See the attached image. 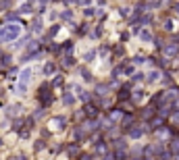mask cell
Returning a JSON list of instances; mask_svg holds the SVG:
<instances>
[{
  "label": "cell",
  "instance_id": "cell-1",
  "mask_svg": "<svg viewBox=\"0 0 179 160\" xmlns=\"http://www.w3.org/2000/svg\"><path fill=\"white\" fill-rule=\"evenodd\" d=\"M23 34V25L21 23H4L0 27V44L4 42H17Z\"/></svg>",
  "mask_w": 179,
  "mask_h": 160
},
{
  "label": "cell",
  "instance_id": "cell-2",
  "mask_svg": "<svg viewBox=\"0 0 179 160\" xmlns=\"http://www.w3.org/2000/svg\"><path fill=\"white\" fill-rule=\"evenodd\" d=\"M36 100L38 104H40V108H50L52 106V102H54V87L48 83V81H44L40 87H38V94H36Z\"/></svg>",
  "mask_w": 179,
  "mask_h": 160
},
{
  "label": "cell",
  "instance_id": "cell-3",
  "mask_svg": "<svg viewBox=\"0 0 179 160\" xmlns=\"http://www.w3.org/2000/svg\"><path fill=\"white\" fill-rule=\"evenodd\" d=\"M34 81V69L25 67L21 73H19V79H17V85H15V91L19 94V96H27V91H29V83Z\"/></svg>",
  "mask_w": 179,
  "mask_h": 160
},
{
  "label": "cell",
  "instance_id": "cell-4",
  "mask_svg": "<svg viewBox=\"0 0 179 160\" xmlns=\"http://www.w3.org/2000/svg\"><path fill=\"white\" fill-rule=\"evenodd\" d=\"M48 127H50V131H65L69 127V116L67 114H52L48 119Z\"/></svg>",
  "mask_w": 179,
  "mask_h": 160
},
{
  "label": "cell",
  "instance_id": "cell-5",
  "mask_svg": "<svg viewBox=\"0 0 179 160\" xmlns=\"http://www.w3.org/2000/svg\"><path fill=\"white\" fill-rule=\"evenodd\" d=\"M21 110H23V104L21 102L6 104V106H4V119H6V121H15V119L21 116Z\"/></svg>",
  "mask_w": 179,
  "mask_h": 160
},
{
  "label": "cell",
  "instance_id": "cell-6",
  "mask_svg": "<svg viewBox=\"0 0 179 160\" xmlns=\"http://www.w3.org/2000/svg\"><path fill=\"white\" fill-rule=\"evenodd\" d=\"M110 94H113V87L108 85V81H98V83H94V96L96 98L106 100V98H110Z\"/></svg>",
  "mask_w": 179,
  "mask_h": 160
},
{
  "label": "cell",
  "instance_id": "cell-7",
  "mask_svg": "<svg viewBox=\"0 0 179 160\" xmlns=\"http://www.w3.org/2000/svg\"><path fill=\"white\" fill-rule=\"evenodd\" d=\"M73 91H75V98L84 104V106L85 104H90L92 102V98H94V94H90V91L85 90V87H81L79 83H73Z\"/></svg>",
  "mask_w": 179,
  "mask_h": 160
},
{
  "label": "cell",
  "instance_id": "cell-8",
  "mask_svg": "<svg viewBox=\"0 0 179 160\" xmlns=\"http://www.w3.org/2000/svg\"><path fill=\"white\" fill-rule=\"evenodd\" d=\"M125 114H127V112H125V110H123L121 106H117V108L113 106V108L108 110L106 119H108V121H110V123H115V125L119 127V125H121V121H123V116H125Z\"/></svg>",
  "mask_w": 179,
  "mask_h": 160
},
{
  "label": "cell",
  "instance_id": "cell-9",
  "mask_svg": "<svg viewBox=\"0 0 179 160\" xmlns=\"http://www.w3.org/2000/svg\"><path fill=\"white\" fill-rule=\"evenodd\" d=\"M85 139H90V133L81 127V123H75V125H73V141H75V144H81Z\"/></svg>",
  "mask_w": 179,
  "mask_h": 160
},
{
  "label": "cell",
  "instance_id": "cell-10",
  "mask_svg": "<svg viewBox=\"0 0 179 160\" xmlns=\"http://www.w3.org/2000/svg\"><path fill=\"white\" fill-rule=\"evenodd\" d=\"M163 75H165V73H163L160 69H150V71L146 73V81H144V83H148V85L160 83V81H163Z\"/></svg>",
  "mask_w": 179,
  "mask_h": 160
},
{
  "label": "cell",
  "instance_id": "cell-11",
  "mask_svg": "<svg viewBox=\"0 0 179 160\" xmlns=\"http://www.w3.org/2000/svg\"><path fill=\"white\" fill-rule=\"evenodd\" d=\"M177 54H179V46H177V42H167V44H165V48H163V58L171 60V58L177 56Z\"/></svg>",
  "mask_w": 179,
  "mask_h": 160
},
{
  "label": "cell",
  "instance_id": "cell-12",
  "mask_svg": "<svg viewBox=\"0 0 179 160\" xmlns=\"http://www.w3.org/2000/svg\"><path fill=\"white\" fill-rule=\"evenodd\" d=\"M31 34H42V29H44V19L40 17V15H34L31 17V21H29V27H27Z\"/></svg>",
  "mask_w": 179,
  "mask_h": 160
},
{
  "label": "cell",
  "instance_id": "cell-13",
  "mask_svg": "<svg viewBox=\"0 0 179 160\" xmlns=\"http://www.w3.org/2000/svg\"><path fill=\"white\" fill-rule=\"evenodd\" d=\"M60 102H63V106H65V108H73V106L77 104V98H75V94H71L69 90H63Z\"/></svg>",
  "mask_w": 179,
  "mask_h": 160
},
{
  "label": "cell",
  "instance_id": "cell-14",
  "mask_svg": "<svg viewBox=\"0 0 179 160\" xmlns=\"http://www.w3.org/2000/svg\"><path fill=\"white\" fill-rule=\"evenodd\" d=\"M81 152H84V150H81V144L71 141V144H67V146H65V154H67L69 158H75V160H77V156H79Z\"/></svg>",
  "mask_w": 179,
  "mask_h": 160
},
{
  "label": "cell",
  "instance_id": "cell-15",
  "mask_svg": "<svg viewBox=\"0 0 179 160\" xmlns=\"http://www.w3.org/2000/svg\"><path fill=\"white\" fill-rule=\"evenodd\" d=\"M81 110H84L85 119H100V108H98V106H94L92 102H90V104H85Z\"/></svg>",
  "mask_w": 179,
  "mask_h": 160
},
{
  "label": "cell",
  "instance_id": "cell-16",
  "mask_svg": "<svg viewBox=\"0 0 179 160\" xmlns=\"http://www.w3.org/2000/svg\"><path fill=\"white\" fill-rule=\"evenodd\" d=\"M56 69H59V65H56L54 60H46L44 67H42V73H44L46 77H54V75H56Z\"/></svg>",
  "mask_w": 179,
  "mask_h": 160
},
{
  "label": "cell",
  "instance_id": "cell-17",
  "mask_svg": "<svg viewBox=\"0 0 179 160\" xmlns=\"http://www.w3.org/2000/svg\"><path fill=\"white\" fill-rule=\"evenodd\" d=\"M73 50H75V42L67 40L60 44V56H73Z\"/></svg>",
  "mask_w": 179,
  "mask_h": 160
},
{
  "label": "cell",
  "instance_id": "cell-18",
  "mask_svg": "<svg viewBox=\"0 0 179 160\" xmlns=\"http://www.w3.org/2000/svg\"><path fill=\"white\" fill-rule=\"evenodd\" d=\"M13 54L11 52H4V50H0V67L2 69H11L13 67Z\"/></svg>",
  "mask_w": 179,
  "mask_h": 160
},
{
  "label": "cell",
  "instance_id": "cell-19",
  "mask_svg": "<svg viewBox=\"0 0 179 160\" xmlns=\"http://www.w3.org/2000/svg\"><path fill=\"white\" fill-rule=\"evenodd\" d=\"M146 91L142 90V87H135V90H131V104H142L144 100H146Z\"/></svg>",
  "mask_w": 179,
  "mask_h": 160
},
{
  "label": "cell",
  "instance_id": "cell-20",
  "mask_svg": "<svg viewBox=\"0 0 179 160\" xmlns=\"http://www.w3.org/2000/svg\"><path fill=\"white\" fill-rule=\"evenodd\" d=\"M90 23L88 21H81V23H77L75 25V35H79V37H85V35H90Z\"/></svg>",
  "mask_w": 179,
  "mask_h": 160
},
{
  "label": "cell",
  "instance_id": "cell-21",
  "mask_svg": "<svg viewBox=\"0 0 179 160\" xmlns=\"http://www.w3.org/2000/svg\"><path fill=\"white\" fill-rule=\"evenodd\" d=\"M17 11H19V15H34L36 12V2H21Z\"/></svg>",
  "mask_w": 179,
  "mask_h": 160
},
{
  "label": "cell",
  "instance_id": "cell-22",
  "mask_svg": "<svg viewBox=\"0 0 179 160\" xmlns=\"http://www.w3.org/2000/svg\"><path fill=\"white\" fill-rule=\"evenodd\" d=\"M60 23H52L50 27H48V31H46V37H44V42H52V37H56V34L60 31Z\"/></svg>",
  "mask_w": 179,
  "mask_h": 160
},
{
  "label": "cell",
  "instance_id": "cell-23",
  "mask_svg": "<svg viewBox=\"0 0 179 160\" xmlns=\"http://www.w3.org/2000/svg\"><path fill=\"white\" fill-rule=\"evenodd\" d=\"M59 19L63 23H73V19H75V11H71V9H63V11H59Z\"/></svg>",
  "mask_w": 179,
  "mask_h": 160
},
{
  "label": "cell",
  "instance_id": "cell-24",
  "mask_svg": "<svg viewBox=\"0 0 179 160\" xmlns=\"http://www.w3.org/2000/svg\"><path fill=\"white\" fill-rule=\"evenodd\" d=\"M59 67H63V69H73V67H77V60H75V56H60Z\"/></svg>",
  "mask_w": 179,
  "mask_h": 160
},
{
  "label": "cell",
  "instance_id": "cell-25",
  "mask_svg": "<svg viewBox=\"0 0 179 160\" xmlns=\"http://www.w3.org/2000/svg\"><path fill=\"white\" fill-rule=\"evenodd\" d=\"M102 35H104V25H102V23H98V25H94V27L90 29V37H92V40H100Z\"/></svg>",
  "mask_w": 179,
  "mask_h": 160
},
{
  "label": "cell",
  "instance_id": "cell-26",
  "mask_svg": "<svg viewBox=\"0 0 179 160\" xmlns=\"http://www.w3.org/2000/svg\"><path fill=\"white\" fill-rule=\"evenodd\" d=\"M77 71H79V77H81L85 83H92V81H94V73H92L88 67H79Z\"/></svg>",
  "mask_w": 179,
  "mask_h": 160
},
{
  "label": "cell",
  "instance_id": "cell-27",
  "mask_svg": "<svg viewBox=\"0 0 179 160\" xmlns=\"http://www.w3.org/2000/svg\"><path fill=\"white\" fill-rule=\"evenodd\" d=\"M23 127H25V116H19V119L11 121V127H9V129H11L13 133H19V131H21Z\"/></svg>",
  "mask_w": 179,
  "mask_h": 160
},
{
  "label": "cell",
  "instance_id": "cell-28",
  "mask_svg": "<svg viewBox=\"0 0 179 160\" xmlns=\"http://www.w3.org/2000/svg\"><path fill=\"white\" fill-rule=\"evenodd\" d=\"M44 52L60 54V44H59V42H46V44H44Z\"/></svg>",
  "mask_w": 179,
  "mask_h": 160
},
{
  "label": "cell",
  "instance_id": "cell-29",
  "mask_svg": "<svg viewBox=\"0 0 179 160\" xmlns=\"http://www.w3.org/2000/svg\"><path fill=\"white\" fill-rule=\"evenodd\" d=\"M140 40H142L144 44H154V35H152V31H150L148 27L140 31Z\"/></svg>",
  "mask_w": 179,
  "mask_h": 160
},
{
  "label": "cell",
  "instance_id": "cell-30",
  "mask_svg": "<svg viewBox=\"0 0 179 160\" xmlns=\"http://www.w3.org/2000/svg\"><path fill=\"white\" fill-rule=\"evenodd\" d=\"M4 21L6 23H21V15H19V11H9L4 15Z\"/></svg>",
  "mask_w": 179,
  "mask_h": 160
},
{
  "label": "cell",
  "instance_id": "cell-31",
  "mask_svg": "<svg viewBox=\"0 0 179 160\" xmlns=\"http://www.w3.org/2000/svg\"><path fill=\"white\" fill-rule=\"evenodd\" d=\"M50 11V2H46V0H42V2H36V12L42 17V15H46V12Z\"/></svg>",
  "mask_w": 179,
  "mask_h": 160
},
{
  "label": "cell",
  "instance_id": "cell-32",
  "mask_svg": "<svg viewBox=\"0 0 179 160\" xmlns=\"http://www.w3.org/2000/svg\"><path fill=\"white\" fill-rule=\"evenodd\" d=\"M167 150L171 152V156H173V158H175V156H179V139H171Z\"/></svg>",
  "mask_w": 179,
  "mask_h": 160
},
{
  "label": "cell",
  "instance_id": "cell-33",
  "mask_svg": "<svg viewBox=\"0 0 179 160\" xmlns=\"http://www.w3.org/2000/svg\"><path fill=\"white\" fill-rule=\"evenodd\" d=\"M48 148V141L46 139H42V137H40V139H36V141H34V152H44V150Z\"/></svg>",
  "mask_w": 179,
  "mask_h": 160
},
{
  "label": "cell",
  "instance_id": "cell-34",
  "mask_svg": "<svg viewBox=\"0 0 179 160\" xmlns=\"http://www.w3.org/2000/svg\"><path fill=\"white\" fill-rule=\"evenodd\" d=\"M119 15L123 17V19H129V21H131V17H133V6H121V9H119Z\"/></svg>",
  "mask_w": 179,
  "mask_h": 160
},
{
  "label": "cell",
  "instance_id": "cell-35",
  "mask_svg": "<svg viewBox=\"0 0 179 160\" xmlns=\"http://www.w3.org/2000/svg\"><path fill=\"white\" fill-rule=\"evenodd\" d=\"M96 54H98L100 58H106L108 54H110V48H108L106 44H100L98 48H96Z\"/></svg>",
  "mask_w": 179,
  "mask_h": 160
},
{
  "label": "cell",
  "instance_id": "cell-36",
  "mask_svg": "<svg viewBox=\"0 0 179 160\" xmlns=\"http://www.w3.org/2000/svg\"><path fill=\"white\" fill-rule=\"evenodd\" d=\"M175 25H177V23L173 21V19H165V21H163V29H165V31H175Z\"/></svg>",
  "mask_w": 179,
  "mask_h": 160
},
{
  "label": "cell",
  "instance_id": "cell-37",
  "mask_svg": "<svg viewBox=\"0 0 179 160\" xmlns=\"http://www.w3.org/2000/svg\"><path fill=\"white\" fill-rule=\"evenodd\" d=\"M63 83H65V75H60V73H56V75H54V79L50 81V85H52V87H59V85H63Z\"/></svg>",
  "mask_w": 179,
  "mask_h": 160
},
{
  "label": "cell",
  "instance_id": "cell-38",
  "mask_svg": "<svg viewBox=\"0 0 179 160\" xmlns=\"http://www.w3.org/2000/svg\"><path fill=\"white\" fill-rule=\"evenodd\" d=\"M19 73H21V71H19L17 67H11L9 71H6V75H9V79H11V81H17V79H19Z\"/></svg>",
  "mask_w": 179,
  "mask_h": 160
},
{
  "label": "cell",
  "instance_id": "cell-39",
  "mask_svg": "<svg viewBox=\"0 0 179 160\" xmlns=\"http://www.w3.org/2000/svg\"><path fill=\"white\" fill-rule=\"evenodd\" d=\"M46 108H40V106H38L36 110H34V114H31V116H34V121H40V119H44V116H46Z\"/></svg>",
  "mask_w": 179,
  "mask_h": 160
},
{
  "label": "cell",
  "instance_id": "cell-40",
  "mask_svg": "<svg viewBox=\"0 0 179 160\" xmlns=\"http://www.w3.org/2000/svg\"><path fill=\"white\" fill-rule=\"evenodd\" d=\"M13 6H15V2H9V0H2V2H0V12H4V15H6V12L11 11Z\"/></svg>",
  "mask_w": 179,
  "mask_h": 160
},
{
  "label": "cell",
  "instance_id": "cell-41",
  "mask_svg": "<svg viewBox=\"0 0 179 160\" xmlns=\"http://www.w3.org/2000/svg\"><path fill=\"white\" fill-rule=\"evenodd\" d=\"M96 56H98V54H96V50H88V52H84L81 60H84V62H92V60H94Z\"/></svg>",
  "mask_w": 179,
  "mask_h": 160
},
{
  "label": "cell",
  "instance_id": "cell-42",
  "mask_svg": "<svg viewBox=\"0 0 179 160\" xmlns=\"http://www.w3.org/2000/svg\"><path fill=\"white\" fill-rule=\"evenodd\" d=\"M81 15H84V19H92V17H96V6H88V9H84Z\"/></svg>",
  "mask_w": 179,
  "mask_h": 160
},
{
  "label": "cell",
  "instance_id": "cell-43",
  "mask_svg": "<svg viewBox=\"0 0 179 160\" xmlns=\"http://www.w3.org/2000/svg\"><path fill=\"white\" fill-rule=\"evenodd\" d=\"M123 54H125V46H115V48H113V58H121L123 56Z\"/></svg>",
  "mask_w": 179,
  "mask_h": 160
},
{
  "label": "cell",
  "instance_id": "cell-44",
  "mask_svg": "<svg viewBox=\"0 0 179 160\" xmlns=\"http://www.w3.org/2000/svg\"><path fill=\"white\" fill-rule=\"evenodd\" d=\"M31 131H34V129H31V127H27V125H25L23 129H21V131H19V133H17V135L21 137V139H27V137H31Z\"/></svg>",
  "mask_w": 179,
  "mask_h": 160
},
{
  "label": "cell",
  "instance_id": "cell-45",
  "mask_svg": "<svg viewBox=\"0 0 179 160\" xmlns=\"http://www.w3.org/2000/svg\"><path fill=\"white\" fill-rule=\"evenodd\" d=\"M77 160H98V158H96L94 152H81V154L77 156Z\"/></svg>",
  "mask_w": 179,
  "mask_h": 160
},
{
  "label": "cell",
  "instance_id": "cell-46",
  "mask_svg": "<svg viewBox=\"0 0 179 160\" xmlns=\"http://www.w3.org/2000/svg\"><path fill=\"white\" fill-rule=\"evenodd\" d=\"M40 135H42V139L50 141V137H52V131H50V129H40Z\"/></svg>",
  "mask_w": 179,
  "mask_h": 160
},
{
  "label": "cell",
  "instance_id": "cell-47",
  "mask_svg": "<svg viewBox=\"0 0 179 160\" xmlns=\"http://www.w3.org/2000/svg\"><path fill=\"white\" fill-rule=\"evenodd\" d=\"M104 17H106V11H104V9H98V6H96V19H100V21H102Z\"/></svg>",
  "mask_w": 179,
  "mask_h": 160
},
{
  "label": "cell",
  "instance_id": "cell-48",
  "mask_svg": "<svg viewBox=\"0 0 179 160\" xmlns=\"http://www.w3.org/2000/svg\"><path fill=\"white\" fill-rule=\"evenodd\" d=\"M169 119H171V123H173V125H179V110H175Z\"/></svg>",
  "mask_w": 179,
  "mask_h": 160
},
{
  "label": "cell",
  "instance_id": "cell-49",
  "mask_svg": "<svg viewBox=\"0 0 179 160\" xmlns=\"http://www.w3.org/2000/svg\"><path fill=\"white\" fill-rule=\"evenodd\" d=\"M48 19H50V21H56V19H59V11H50L48 12Z\"/></svg>",
  "mask_w": 179,
  "mask_h": 160
},
{
  "label": "cell",
  "instance_id": "cell-50",
  "mask_svg": "<svg viewBox=\"0 0 179 160\" xmlns=\"http://www.w3.org/2000/svg\"><path fill=\"white\" fill-rule=\"evenodd\" d=\"M129 35H131L129 31H125V34H121V40H123V42H127V40H129Z\"/></svg>",
  "mask_w": 179,
  "mask_h": 160
},
{
  "label": "cell",
  "instance_id": "cell-51",
  "mask_svg": "<svg viewBox=\"0 0 179 160\" xmlns=\"http://www.w3.org/2000/svg\"><path fill=\"white\" fill-rule=\"evenodd\" d=\"M2 148H4V137L0 135V150H2Z\"/></svg>",
  "mask_w": 179,
  "mask_h": 160
},
{
  "label": "cell",
  "instance_id": "cell-52",
  "mask_svg": "<svg viewBox=\"0 0 179 160\" xmlns=\"http://www.w3.org/2000/svg\"><path fill=\"white\" fill-rule=\"evenodd\" d=\"M6 160H17V156H11V158H6Z\"/></svg>",
  "mask_w": 179,
  "mask_h": 160
},
{
  "label": "cell",
  "instance_id": "cell-53",
  "mask_svg": "<svg viewBox=\"0 0 179 160\" xmlns=\"http://www.w3.org/2000/svg\"><path fill=\"white\" fill-rule=\"evenodd\" d=\"M142 160H156V158H142Z\"/></svg>",
  "mask_w": 179,
  "mask_h": 160
},
{
  "label": "cell",
  "instance_id": "cell-54",
  "mask_svg": "<svg viewBox=\"0 0 179 160\" xmlns=\"http://www.w3.org/2000/svg\"><path fill=\"white\" fill-rule=\"evenodd\" d=\"M2 106H4V104H2V100H0V108H2Z\"/></svg>",
  "mask_w": 179,
  "mask_h": 160
},
{
  "label": "cell",
  "instance_id": "cell-55",
  "mask_svg": "<svg viewBox=\"0 0 179 160\" xmlns=\"http://www.w3.org/2000/svg\"><path fill=\"white\" fill-rule=\"evenodd\" d=\"M177 46H179V44H177Z\"/></svg>",
  "mask_w": 179,
  "mask_h": 160
}]
</instances>
